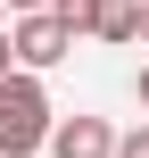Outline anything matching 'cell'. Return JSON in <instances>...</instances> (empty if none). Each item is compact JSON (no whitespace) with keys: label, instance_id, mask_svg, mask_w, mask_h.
<instances>
[{"label":"cell","instance_id":"5b68a950","mask_svg":"<svg viewBox=\"0 0 149 158\" xmlns=\"http://www.w3.org/2000/svg\"><path fill=\"white\" fill-rule=\"evenodd\" d=\"M91 8H100V0H50V17H58L66 33H91Z\"/></svg>","mask_w":149,"mask_h":158},{"label":"cell","instance_id":"9c48e42d","mask_svg":"<svg viewBox=\"0 0 149 158\" xmlns=\"http://www.w3.org/2000/svg\"><path fill=\"white\" fill-rule=\"evenodd\" d=\"M141 108H149V67H141Z\"/></svg>","mask_w":149,"mask_h":158},{"label":"cell","instance_id":"6da1fadb","mask_svg":"<svg viewBox=\"0 0 149 158\" xmlns=\"http://www.w3.org/2000/svg\"><path fill=\"white\" fill-rule=\"evenodd\" d=\"M41 142H50V92H41L33 67L25 75L8 67L0 75V158H33Z\"/></svg>","mask_w":149,"mask_h":158},{"label":"cell","instance_id":"ba28073f","mask_svg":"<svg viewBox=\"0 0 149 158\" xmlns=\"http://www.w3.org/2000/svg\"><path fill=\"white\" fill-rule=\"evenodd\" d=\"M0 8H41V0H0Z\"/></svg>","mask_w":149,"mask_h":158},{"label":"cell","instance_id":"7a4b0ae2","mask_svg":"<svg viewBox=\"0 0 149 158\" xmlns=\"http://www.w3.org/2000/svg\"><path fill=\"white\" fill-rule=\"evenodd\" d=\"M66 50H75V33H66L50 8H25V17L8 25V58H25V67H58Z\"/></svg>","mask_w":149,"mask_h":158},{"label":"cell","instance_id":"30bf717a","mask_svg":"<svg viewBox=\"0 0 149 158\" xmlns=\"http://www.w3.org/2000/svg\"><path fill=\"white\" fill-rule=\"evenodd\" d=\"M141 42H149V0H141Z\"/></svg>","mask_w":149,"mask_h":158},{"label":"cell","instance_id":"3957f363","mask_svg":"<svg viewBox=\"0 0 149 158\" xmlns=\"http://www.w3.org/2000/svg\"><path fill=\"white\" fill-rule=\"evenodd\" d=\"M41 150H50V158H108V150H116V133H108L100 117H66V125H50Z\"/></svg>","mask_w":149,"mask_h":158},{"label":"cell","instance_id":"52a82bcc","mask_svg":"<svg viewBox=\"0 0 149 158\" xmlns=\"http://www.w3.org/2000/svg\"><path fill=\"white\" fill-rule=\"evenodd\" d=\"M0 75H8V33H0Z\"/></svg>","mask_w":149,"mask_h":158},{"label":"cell","instance_id":"277c9868","mask_svg":"<svg viewBox=\"0 0 149 158\" xmlns=\"http://www.w3.org/2000/svg\"><path fill=\"white\" fill-rule=\"evenodd\" d=\"M91 33L100 42H141V0H100L91 8Z\"/></svg>","mask_w":149,"mask_h":158},{"label":"cell","instance_id":"8992f818","mask_svg":"<svg viewBox=\"0 0 149 158\" xmlns=\"http://www.w3.org/2000/svg\"><path fill=\"white\" fill-rule=\"evenodd\" d=\"M108 158H149V125H133V133H124V142H116Z\"/></svg>","mask_w":149,"mask_h":158}]
</instances>
